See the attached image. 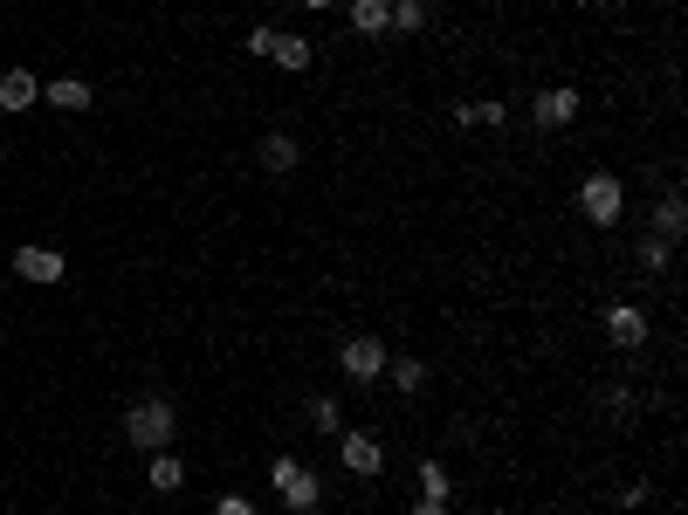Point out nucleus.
<instances>
[{
  "label": "nucleus",
  "mask_w": 688,
  "mask_h": 515,
  "mask_svg": "<svg viewBox=\"0 0 688 515\" xmlns=\"http://www.w3.org/2000/svg\"><path fill=\"white\" fill-rule=\"evenodd\" d=\"M406 515H448L441 502H414V508H406Z\"/></svg>",
  "instance_id": "5701e85b"
},
{
  "label": "nucleus",
  "mask_w": 688,
  "mask_h": 515,
  "mask_svg": "<svg viewBox=\"0 0 688 515\" xmlns=\"http://www.w3.org/2000/svg\"><path fill=\"white\" fill-rule=\"evenodd\" d=\"M269 62H275V69H290V76H303V69L317 62V48L303 42V35H283V28H275V42H269Z\"/></svg>",
  "instance_id": "1a4fd4ad"
},
{
  "label": "nucleus",
  "mask_w": 688,
  "mask_h": 515,
  "mask_svg": "<svg viewBox=\"0 0 688 515\" xmlns=\"http://www.w3.org/2000/svg\"><path fill=\"white\" fill-rule=\"evenodd\" d=\"M42 103H56V111H90L97 90L76 83V76H56V83H42Z\"/></svg>",
  "instance_id": "9d476101"
},
{
  "label": "nucleus",
  "mask_w": 688,
  "mask_h": 515,
  "mask_svg": "<svg viewBox=\"0 0 688 515\" xmlns=\"http://www.w3.org/2000/svg\"><path fill=\"white\" fill-rule=\"evenodd\" d=\"M63 268H69V262H63L56 248H35V241L14 248V275H21V282H63Z\"/></svg>",
  "instance_id": "423d86ee"
},
{
  "label": "nucleus",
  "mask_w": 688,
  "mask_h": 515,
  "mask_svg": "<svg viewBox=\"0 0 688 515\" xmlns=\"http://www.w3.org/2000/svg\"><path fill=\"white\" fill-rule=\"evenodd\" d=\"M386 378L399 385V392H420V385H427V365H420V357H386Z\"/></svg>",
  "instance_id": "dca6fc26"
},
{
  "label": "nucleus",
  "mask_w": 688,
  "mask_h": 515,
  "mask_svg": "<svg viewBox=\"0 0 688 515\" xmlns=\"http://www.w3.org/2000/svg\"><path fill=\"white\" fill-rule=\"evenodd\" d=\"M681 227H688V199L668 193V199L654 206V234H661V241H681Z\"/></svg>",
  "instance_id": "ddd939ff"
},
{
  "label": "nucleus",
  "mask_w": 688,
  "mask_h": 515,
  "mask_svg": "<svg viewBox=\"0 0 688 515\" xmlns=\"http://www.w3.org/2000/svg\"><path fill=\"white\" fill-rule=\"evenodd\" d=\"M606 337H613L620 351H641L647 344V317L633 302H613V309H606Z\"/></svg>",
  "instance_id": "0eeeda50"
},
{
  "label": "nucleus",
  "mask_w": 688,
  "mask_h": 515,
  "mask_svg": "<svg viewBox=\"0 0 688 515\" xmlns=\"http://www.w3.org/2000/svg\"><path fill=\"white\" fill-rule=\"evenodd\" d=\"M448 488H454V481H448L441 460H420V502H441V508H448Z\"/></svg>",
  "instance_id": "f3484780"
},
{
  "label": "nucleus",
  "mask_w": 688,
  "mask_h": 515,
  "mask_svg": "<svg viewBox=\"0 0 688 515\" xmlns=\"http://www.w3.org/2000/svg\"><path fill=\"white\" fill-rule=\"evenodd\" d=\"M668 262H675V241H661V234H654V241H641V268H654V275H661Z\"/></svg>",
  "instance_id": "aec40b11"
},
{
  "label": "nucleus",
  "mask_w": 688,
  "mask_h": 515,
  "mask_svg": "<svg viewBox=\"0 0 688 515\" xmlns=\"http://www.w3.org/2000/svg\"><path fill=\"white\" fill-rule=\"evenodd\" d=\"M172 433H180V426H172V405L166 399H138L132 412H124V440H132L138 454H166Z\"/></svg>",
  "instance_id": "f257e3e1"
},
{
  "label": "nucleus",
  "mask_w": 688,
  "mask_h": 515,
  "mask_svg": "<svg viewBox=\"0 0 688 515\" xmlns=\"http://www.w3.org/2000/svg\"><path fill=\"white\" fill-rule=\"evenodd\" d=\"M303 8H311V14H317V8H330V0H303Z\"/></svg>",
  "instance_id": "b1692460"
},
{
  "label": "nucleus",
  "mask_w": 688,
  "mask_h": 515,
  "mask_svg": "<svg viewBox=\"0 0 688 515\" xmlns=\"http://www.w3.org/2000/svg\"><path fill=\"white\" fill-rule=\"evenodd\" d=\"M29 103H42V83L29 69H8L0 76V111H29Z\"/></svg>",
  "instance_id": "9b49d317"
},
{
  "label": "nucleus",
  "mask_w": 688,
  "mask_h": 515,
  "mask_svg": "<svg viewBox=\"0 0 688 515\" xmlns=\"http://www.w3.org/2000/svg\"><path fill=\"white\" fill-rule=\"evenodd\" d=\"M393 28L399 35H420L427 28V0H393Z\"/></svg>",
  "instance_id": "a211bd4d"
},
{
  "label": "nucleus",
  "mask_w": 688,
  "mask_h": 515,
  "mask_svg": "<svg viewBox=\"0 0 688 515\" xmlns=\"http://www.w3.org/2000/svg\"><path fill=\"white\" fill-rule=\"evenodd\" d=\"M269 481H275V495H283L296 515H311L317 502H324V488H317V474L303 468V460H290V454H275L269 460Z\"/></svg>",
  "instance_id": "7ed1b4c3"
},
{
  "label": "nucleus",
  "mask_w": 688,
  "mask_h": 515,
  "mask_svg": "<svg viewBox=\"0 0 688 515\" xmlns=\"http://www.w3.org/2000/svg\"><path fill=\"white\" fill-rule=\"evenodd\" d=\"M151 488H159V495H180L187 488V468L172 454H151Z\"/></svg>",
  "instance_id": "2eb2a0df"
},
{
  "label": "nucleus",
  "mask_w": 688,
  "mask_h": 515,
  "mask_svg": "<svg viewBox=\"0 0 688 515\" xmlns=\"http://www.w3.org/2000/svg\"><path fill=\"white\" fill-rule=\"evenodd\" d=\"M214 515H255V508H248V502H241V495H227V502H221V508H214Z\"/></svg>",
  "instance_id": "4be33fe9"
},
{
  "label": "nucleus",
  "mask_w": 688,
  "mask_h": 515,
  "mask_svg": "<svg viewBox=\"0 0 688 515\" xmlns=\"http://www.w3.org/2000/svg\"><path fill=\"white\" fill-rule=\"evenodd\" d=\"M530 111H538V124H544V131H565V124L578 117V90H544L538 103H530Z\"/></svg>",
  "instance_id": "6e6552de"
},
{
  "label": "nucleus",
  "mask_w": 688,
  "mask_h": 515,
  "mask_svg": "<svg viewBox=\"0 0 688 515\" xmlns=\"http://www.w3.org/2000/svg\"><path fill=\"white\" fill-rule=\"evenodd\" d=\"M578 214L593 220V227H613L627 214V186L613 172H585V186H578Z\"/></svg>",
  "instance_id": "f03ea898"
},
{
  "label": "nucleus",
  "mask_w": 688,
  "mask_h": 515,
  "mask_svg": "<svg viewBox=\"0 0 688 515\" xmlns=\"http://www.w3.org/2000/svg\"><path fill=\"white\" fill-rule=\"evenodd\" d=\"M296 159H303V151H296L290 131H269V138H262V165H269V172H296Z\"/></svg>",
  "instance_id": "4468645a"
},
{
  "label": "nucleus",
  "mask_w": 688,
  "mask_h": 515,
  "mask_svg": "<svg viewBox=\"0 0 688 515\" xmlns=\"http://www.w3.org/2000/svg\"><path fill=\"white\" fill-rule=\"evenodd\" d=\"M338 454H345V468H351V474H365V481H379V468H386V447H379L372 433H345Z\"/></svg>",
  "instance_id": "39448f33"
},
{
  "label": "nucleus",
  "mask_w": 688,
  "mask_h": 515,
  "mask_svg": "<svg viewBox=\"0 0 688 515\" xmlns=\"http://www.w3.org/2000/svg\"><path fill=\"white\" fill-rule=\"evenodd\" d=\"M338 365H345L351 385H379V378H386V344H379V337H345Z\"/></svg>",
  "instance_id": "20e7f679"
},
{
  "label": "nucleus",
  "mask_w": 688,
  "mask_h": 515,
  "mask_svg": "<svg viewBox=\"0 0 688 515\" xmlns=\"http://www.w3.org/2000/svg\"><path fill=\"white\" fill-rule=\"evenodd\" d=\"M351 28L359 35H386L393 28V0H351Z\"/></svg>",
  "instance_id": "f8f14e48"
},
{
  "label": "nucleus",
  "mask_w": 688,
  "mask_h": 515,
  "mask_svg": "<svg viewBox=\"0 0 688 515\" xmlns=\"http://www.w3.org/2000/svg\"><path fill=\"white\" fill-rule=\"evenodd\" d=\"M599 405L613 412V420H627V412H633V392H627V385H606V392H599Z\"/></svg>",
  "instance_id": "412c9836"
},
{
  "label": "nucleus",
  "mask_w": 688,
  "mask_h": 515,
  "mask_svg": "<svg viewBox=\"0 0 688 515\" xmlns=\"http://www.w3.org/2000/svg\"><path fill=\"white\" fill-rule=\"evenodd\" d=\"M311 426H317V433H345V412H338V399H311Z\"/></svg>",
  "instance_id": "6ab92c4d"
}]
</instances>
